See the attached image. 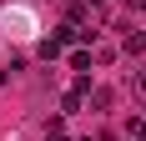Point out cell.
I'll return each mask as SVG.
<instances>
[{"mask_svg": "<svg viewBox=\"0 0 146 141\" xmlns=\"http://www.w3.org/2000/svg\"><path fill=\"white\" fill-rule=\"evenodd\" d=\"M60 51H66V45H60V41H56V35H50V41H40V56H45V61H56V56H60Z\"/></svg>", "mask_w": 146, "mask_h": 141, "instance_id": "52a82bcc", "label": "cell"}, {"mask_svg": "<svg viewBox=\"0 0 146 141\" xmlns=\"http://www.w3.org/2000/svg\"><path fill=\"white\" fill-rule=\"evenodd\" d=\"M81 101H86V96H76V91H66V96H60V116H71V111H81Z\"/></svg>", "mask_w": 146, "mask_h": 141, "instance_id": "277c9868", "label": "cell"}, {"mask_svg": "<svg viewBox=\"0 0 146 141\" xmlns=\"http://www.w3.org/2000/svg\"><path fill=\"white\" fill-rule=\"evenodd\" d=\"M121 51L126 56H146V30H126L121 35Z\"/></svg>", "mask_w": 146, "mask_h": 141, "instance_id": "6da1fadb", "label": "cell"}, {"mask_svg": "<svg viewBox=\"0 0 146 141\" xmlns=\"http://www.w3.org/2000/svg\"><path fill=\"white\" fill-rule=\"evenodd\" d=\"M126 10H131V15H141V10H146V0H126Z\"/></svg>", "mask_w": 146, "mask_h": 141, "instance_id": "30bf717a", "label": "cell"}, {"mask_svg": "<svg viewBox=\"0 0 146 141\" xmlns=\"http://www.w3.org/2000/svg\"><path fill=\"white\" fill-rule=\"evenodd\" d=\"M71 70H91V51H71Z\"/></svg>", "mask_w": 146, "mask_h": 141, "instance_id": "ba28073f", "label": "cell"}, {"mask_svg": "<svg viewBox=\"0 0 146 141\" xmlns=\"http://www.w3.org/2000/svg\"><path fill=\"white\" fill-rule=\"evenodd\" d=\"M111 101H116V91H111V86H96V91H91V106H96V111H106Z\"/></svg>", "mask_w": 146, "mask_h": 141, "instance_id": "7a4b0ae2", "label": "cell"}, {"mask_svg": "<svg viewBox=\"0 0 146 141\" xmlns=\"http://www.w3.org/2000/svg\"><path fill=\"white\" fill-rule=\"evenodd\" d=\"M126 136H131V141H146V116H131V126H126Z\"/></svg>", "mask_w": 146, "mask_h": 141, "instance_id": "8992f818", "label": "cell"}, {"mask_svg": "<svg viewBox=\"0 0 146 141\" xmlns=\"http://www.w3.org/2000/svg\"><path fill=\"white\" fill-rule=\"evenodd\" d=\"M91 61H96V66H111V61H116V51H111V45H96V56H91Z\"/></svg>", "mask_w": 146, "mask_h": 141, "instance_id": "9c48e42d", "label": "cell"}, {"mask_svg": "<svg viewBox=\"0 0 146 141\" xmlns=\"http://www.w3.org/2000/svg\"><path fill=\"white\" fill-rule=\"evenodd\" d=\"M131 96L146 106V70H131Z\"/></svg>", "mask_w": 146, "mask_h": 141, "instance_id": "3957f363", "label": "cell"}, {"mask_svg": "<svg viewBox=\"0 0 146 141\" xmlns=\"http://www.w3.org/2000/svg\"><path fill=\"white\" fill-rule=\"evenodd\" d=\"M45 141H71V136H66V121H60V116L45 126Z\"/></svg>", "mask_w": 146, "mask_h": 141, "instance_id": "5b68a950", "label": "cell"}]
</instances>
